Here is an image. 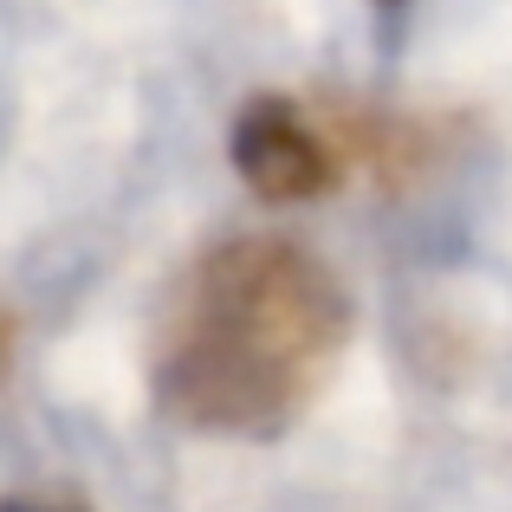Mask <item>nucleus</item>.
Wrapping results in <instances>:
<instances>
[{
	"mask_svg": "<svg viewBox=\"0 0 512 512\" xmlns=\"http://www.w3.org/2000/svg\"><path fill=\"white\" fill-rule=\"evenodd\" d=\"M234 163L247 175L253 195L266 201H305V195H325L338 182V156L331 143L305 124L299 104L286 98H260L240 111L234 124Z\"/></svg>",
	"mask_w": 512,
	"mask_h": 512,
	"instance_id": "nucleus-2",
	"label": "nucleus"
},
{
	"mask_svg": "<svg viewBox=\"0 0 512 512\" xmlns=\"http://www.w3.org/2000/svg\"><path fill=\"white\" fill-rule=\"evenodd\" d=\"M0 512H85V506L59 500V493H13V500H0Z\"/></svg>",
	"mask_w": 512,
	"mask_h": 512,
	"instance_id": "nucleus-3",
	"label": "nucleus"
},
{
	"mask_svg": "<svg viewBox=\"0 0 512 512\" xmlns=\"http://www.w3.org/2000/svg\"><path fill=\"white\" fill-rule=\"evenodd\" d=\"M357 312L344 279L286 234L221 240L156 331V402L195 435H286L338 376Z\"/></svg>",
	"mask_w": 512,
	"mask_h": 512,
	"instance_id": "nucleus-1",
	"label": "nucleus"
},
{
	"mask_svg": "<svg viewBox=\"0 0 512 512\" xmlns=\"http://www.w3.org/2000/svg\"><path fill=\"white\" fill-rule=\"evenodd\" d=\"M376 7H402V0H376Z\"/></svg>",
	"mask_w": 512,
	"mask_h": 512,
	"instance_id": "nucleus-4",
	"label": "nucleus"
}]
</instances>
